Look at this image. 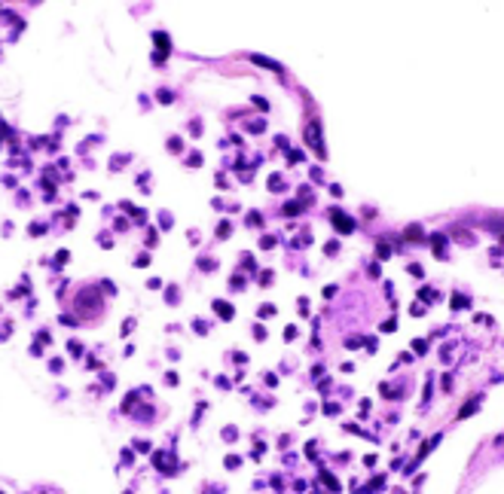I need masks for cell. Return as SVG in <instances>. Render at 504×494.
<instances>
[{
  "label": "cell",
  "mask_w": 504,
  "mask_h": 494,
  "mask_svg": "<svg viewBox=\"0 0 504 494\" xmlns=\"http://www.w3.org/2000/svg\"><path fill=\"white\" fill-rule=\"evenodd\" d=\"M306 137H309V143H312V146H315V153L324 159V146H321V125H318V122H312V125H309Z\"/></svg>",
  "instance_id": "obj_2"
},
{
  "label": "cell",
  "mask_w": 504,
  "mask_h": 494,
  "mask_svg": "<svg viewBox=\"0 0 504 494\" xmlns=\"http://www.w3.org/2000/svg\"><path fill=\"white\" fill-rule=\"evenodd\" d=\"M217 311H220L223 317H232V308H226V305H217Z\"/></svg>",
  "instance_id": "obj_4"
},
{
  "label": "cell",
  "mask_w": 504,
  "mask_h": 494,
  "mask_svg": "<svg viewBox=\"0 0 504 494\" xmlns=\"http://www.w3.org/2000/svg\"><path fill=\"white\" fill-rule=\"evenodd\" d=\"M330 220H333V226L339 229L342 235H348V232H354V220H348L342 211H330Z\"/></svg>",
  "instance_id": "obj_1"
},
{
  "label": "cell",
  "mask_w": 504,
  "mask_h": 494,
  "mask_svg": "<svg viewBox=\"0 0 504 494\" xmlns=\"http://www.w3.org/2000/svg\"><path fill=\"white\" fill-rule=\"evenodd\" d=\"M471 412H477V400H474V403H468V406L462 409V418H465V415H471Z\"/></svg>",
  "instance_id": "obj_3"
}]
</instances>
